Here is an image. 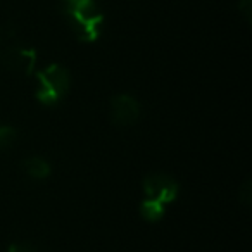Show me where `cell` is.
<instances>
[{
    "instance_id": "obj_2",
    "label": "cell",
    "mask_w": 252,
    "mask_h": 252,
    "mask_svg": "<svg viewBox=\"0 0 252 252\" xmlns=\"http://www.w3.org/2000/svg\"><path fill=\"white\" fill-rule=\"evenodd\" d=\"M38 88H36V98L43 105H56L69 94L71 88V74L61 64H50L43 71L36 74Z\"/></svg>"
},
{
    "instance_id": "obj_9",
    "label": "cell",
    "mask_w": 252,
    "mask_h": 252,
    "mask_svg": "<svg viewBox=\"0 0 252 252\" xmlns=\"http://www.w3.org/2000/svg\"><path fill=\"white\" fill-rule=\"evenodd\" d=\"M237 199H238V202H240L242 206H245V207L251 206V202H252V185H251V182H249V180H245V182L238 187Z\"/></svg>"
},
{
    "instance_id": "obj_3",
    "label": "cell",
    "mask_w": 252,
    "mask_h": 252,
    "mask_svg": "<svg viewBox=\"0 0 252 252\" xmlns=\"http://www.w3.org/2000/svg\"><path fill=\"white\" fill-rule=\"evenodd\" d=\"M36 52L28 47L21 45H5L0 49V66L9 73L30 76L35 69Z\"/></svg>"
},
{
    "instance_id": "obj_7",
    "label": "cell",
    "mask_w": 252,
    "mask_h": 252,
    "mask_svg": "<svg viewBox=\"0 0 252 252\" xmlns=\"http://www.w3.org/2000/svg\"><path fill=\"white\" fill-rule=\"evenodd\" d=\"M140 214L149 223H158V221H161L162 216H164V206H162L161 202H158V200L145 199L140 206Z\"/></svg>"
},
{
    "instance_id": "obj_8",
    "label": "cell",
    "mask_w": 252,
    "mask_h": 252,
    "mask_svg": "<svg viewBox=\"0 0 252 252\" xmlns=\"http://www.w3.org/2000/svg\"><path fill=\"white\" fill-rule=\"evenodd\" d=\"M18 138V131L16 128L7 125H0V151H5L9 149Z\"/></svg>"
},
{
    "instance_id": "obj_11",
    "label": "cell",
    "mask_w": 252,
    "mask_h": 252,
    "mask_svg": "<svg viewBox=\"0 0 252 252\" xmlns=\"http://www.w3.org/2000/svg\"><path fill=\"white\" fill-rule=\"evenodd\" d=\"M7 252H38V249L28 242H16L7 249Z\"/></svg>"
},
{
    "instance_id": "obj_1",
    "label": "cell",
    "mask_w": 252,
    "mask_h": 252,
    "mask_svg": "<svg viewBox=\"0 0 252 252\" xmlns=\"http://www.w3.org/2000/svg\"><path fill=\"white\" fill-rule=\"evenodd\" d=\"M63 12L81 42H95L100 36L102 12L95 0H64Z\"/></svg>"
},
{
    "instance_id": "obj_12",
    "label": "cell",
    "mask_w": 252,
    "mask_h": 252,
    "mask_svg": "<svg viewBox=\"0 0 252 252\" xmlns=\"http://www.w3.org/2000/svg\"><path fill=\"white\" fill-rule=\"evenodd\" d=\"M14 35L12 32H9L5 26H0V47H2V42H5V40H9L11 36Z\"/></svg>"
},
{
    "instance_id": "obj_4",
    "label": "cell",
    "mask_w": 252,
    "mask_h": 252,
    "mask_svg": "<svg viewBox=\"0 0 252 252\" xmlns=\"http://www.w3.org/2000/svg\"><path fill=\"white\" fill-rule=\"evenodd\" d=\"M145 199H152L161 202L162 206L171 204L180 192V185L168 173H152L142 183Z\"/></svg>"
},
{
    "instance_id": "obj_6",
    "label": "cell",
    "mask_w": 252,
    "mask_h": 252,
    "mask_svg": "<svg viewBox=\"0 0 252 252\" xmlns=\"http://www.w3.org/2000/svg\"><path fill=\"white\" fill-rule=\"evenodd\" d=\"M21 171L25 173V176H28L30 180H36V182H42L47 180L52 173L50 168V162L45 158H40V156H30L25 161L21 162Z\"/></svg>"
},
{
    "instance_id": "obj_10",
    "label": "cell",
    "mask_w": 252,
    "mask_h": 252,
    "mask_svg": "<svg viewBox=\"0 0 252 252\" xmlns=\"http://www.w3.org/2000/svg\"><path fill=\"white\" fill-rule=\"evenodd\" d=\"M238 11L242 12V16H244L245 21L251 25V21H252V0H240V2H238Z\"/></svg>"
},
{
    "instance_id": "obj_5",
    "label": "cell",
    "mask_w": 252,
    "mask_h": 252,
    "mask_svg": "<svg viewBox=\"0 0 252 252\" xmlns=\"http://www.w3.org/2000/svg\"><path fill=\"white\" fill-rule=\"evenodd\" d=\"M142 107L140 102L133 95L121 94L111 100V121L121 128H130L140 119Z\"/></svg>"
}]
</instances>
